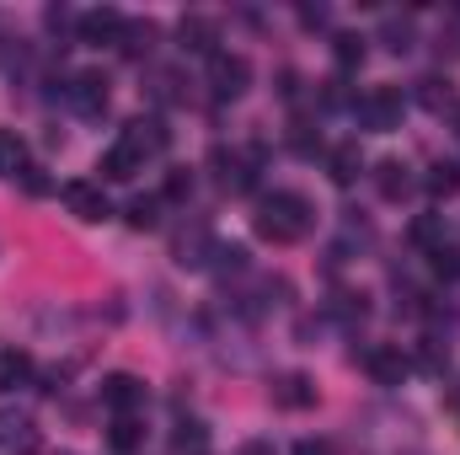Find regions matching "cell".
<instances>
[{
	"label": "cell",
	"mask_w": 460,
	"mask_h": 455,
	"mask_svg": "<svg viewBox=\"0 0 460 455\" xmlns=\"http://www.w3.org/2000/svg\"><path fill=\"white\" fill-rule=\"evenodd\" d=\"M22 183H27V193H49V177L38 166H22Z\"/></svg>",
	"instance_id": "4316f807"
},
{
	"label": "cell",
	"mask_w": 460,
	"mask_h": 455,
	"mask_svg": "<svg viewBox=\"0 0 460 455\" xmlns=\"http://www.w3.org/2000/svg\"><path fill=\"white\" fill-rule=\"evenodd\" d=\"M102 402L113 407L118 418H123V413H134V407L145 402V380H139V375H123V370H118V375H108V380H102Z\"/></svg>",
	"instance_id": "52a82bcc"
},
{
	"label": "cell",
	"mask_w": 460,
	"mask_h": 455,
	"mask_svg": "<svg viewBox=\"0 0 460 455\" xmlns=\"http://www.w3.org/2000/svg\"><path fill=\"white\" fill-rule=\"evenodd\" d=\"M402 108H407L402 86H375V92H364V97L353 103L358 123H364V129H375V134H391V129L402 123Z\"/></svg>",
	"instance_id": "7a4b0ae2"
},
{
	"label": "cell",
	"mask_w": 460,
	"mask_h": 455,
	"mask_svg": "<svg viewBox=\"0 0 460 455\" xmlns=\"http://www.w3.org/2000/svg\"><path fill=\"white\" fill-rule=\"evenodd\" d=\"M188 188H193L188 172H172V177H166V199H188Z\"/></svg>",
	"instance_id": "484cf974"
},
{
	"label": "cell",
	"mask_w": 460,
	"mask_h": 455,
	"mask_svg": "<svg viewBox=\"0 0 460 455\" xmlns=\"http://www.w3.org/2000/svg\"><path fill=\"white\" fill-rule=\"evenodd\" d=\"M38 451V424L27 413H0V455H32Z\"/></svg>",
	"instance_id": "8992f818"
},
{
	"label": "cell",
	"mask_w": 460,
	"mask_h": 455,
	"mask_svg": "<svg viewBox=\"0 0 460 455\" xmlns=\"http://www.w3.org/2000/svg\"><path fill=\"white\" fill-rule=\"evenodd\" d=\"M273 402L300 413V407H311V402H316V380H311L305 370H289V375H279V380H273Z\"/></svg>",
	"instance_id": "ba28073f"
},
{
	"label": "cell",
	"mask_w": 460,
	"mask_h": 455,
	"mask_svg": "<svg viewBox=\"0 0 460 455\" xmlns=\"http://www.w3.org/2000/svg\"><path fill=\"white\" fill-rule=\"evenodd\" d=\"M209 81H215V97H241L246 81H252V65H246L241 54H220V49H215V59H209Z\"/></svg>",
	"instance_id": "277c9868"
},
{
	"label": "cell",
	"mask_w": 460,
	"mask_h": 455,
	"mask_svg": "<svg viewBox=\"0 0 460 455\" xmlns=\"http://www.w3.org/2000/svg\"><path fill=\"white\" fill-rule=\"evenodd\" d=\"M118 139L145 161V156H161V150H166V123H161V118H128Z\"/></svg>",
	"instance_id": "5b68a950"
},
{
	"label": "cell",
	"mask_w": 460,
	"mask_h": 455,
	"mask_svg": "<svg viewBox=\"0 0 460 455\" xmlns=\"http://www.w3.org/2000/svg\"><path fill=\"white\" fill-rule=\"evenodd\" d=\"M139 166H145V161H139V156H134L123 139H118V145H108V150H102V161H97V172H102L108 183H128Z\"/></svg>",
	"instance_id": "8fae6325"
},
{
	"label": "cell",
	"mask_w": 460,
	"mask_h": 455,
	"mask_svg": "<svg viewBox=\"0 0 460 455\" xmlns=\"http://www.w3.org/2000/svg\"><path fill=\"white\" fill-rule=\"evenodd\" d=\"M311 230V204L300 199V193H273V199H262V210H257V236H268V241H300Z\"/></svg>",
	"instance_id": "6da1fadb"
},
{
	"label": "cell",
	"mask_w": 460,
	"mask_h": 455,
	"mask_svg": "<svg viewBox=\"0 0 460 455\" xmlns=\"http://www.w3.org/2000/svg\"><path fill=\"white\" fill-rule=\"evenodd\" d=\"M358 166H364V161H358V145H338V150L327 156V172H332V183H343V188L358 177Z\"/></svg>",
	"instance_id": "2e32d148"
},
{
	"label": "cell",
	"mask_w": 460,
	"mask_h": 455,
	"mask_svg": "<svg viewBox=\"0 0 460 455\" xmlns=\"http://www.w3.org/2000/svg\"><path fill=\"white\" fill-rule=\"evenodd\" d=\"M429 188H434V193H456L460 188V166H434V172H429Z\"/></svg>",
	"instance_id": "cb8c5ba5"
},
{
	"label": "cell",
	"mask_w": 460,
	"mask_h": 455,
	"mask_svg": "<svg viewBox=\"0 0 460 455\" xmlns=\"http://www.w3.org/2000/svg\"><path fill=\"white\" fill-rule=\"evenodd\" d=\"M418 97H423V108H450V103H456V92H450V81H445V76H429Z\"/></svg>",
	"instance_id": "7402d4cb"
},
{
	"label": "cell",
	"mask_w": 460,
	"mask_h": 455,
	"mask_svg": "<svg viewBox=\"0 0 460 455\" xmlns=\"http://www.w3.org/2000/svg\"><path fill=\"white\" fill-rule=\"evenodd\" d=\"M27 166V150L16 139V129H0V177H16Z\"/></svg>",
	"instance_id": "ac0fdd59"
},
{
	"label": "cell",
	"mask_w": 460,
	"mask_h": 455,
	"mask_svg": "<svg viewBox=\"0 0 460 455\" xmlns=\"http://www.w3.org/2000/svg\"><path fill=\"white\" fill-rule=\"evenodd\" d=\"M118 32H123V16H118L113 5L86 11V16H81V38H86V43H113Z\"/></svg>",
	"instance_id": "7c38bea8"
},
{
	"label": "cell",
	"mask_w": 460,
	"mask_h": 455,
	"mask_svg": "<svg viewBox=\"0 0 460 455\" xmlns=\"http://www.w3.org/2000/svg\"><path fill=\"white\" fill-rule=\"evenodd\" d=\"M70 103H75L81 113H102V108H108V76H97V70L75 76V81H70Z\"/></svg>",
	"instance_id": "9c48e42d"
},
{
	"label": "cell",
	"mask_w": 460,
	"mask_h": 455,
	"mask_svg": "<svg viewBox=\"0 0 460 455\" xmlns=\"http://www.w3.org/2000/svg\"><path fill=\"white\" fill-rule=\"evenodd\" d=\"M364 370H369L380 386H402V380H407V359H402V348H369V353H364Z\"/></svg>",
	"instance_id": "30bf717a"
},
{
	"label": "cell",
	"mask_w": 460,
	"mask_h": 455,
	"mask_svg": "<svg viewBox=\"0 0 460 455\" xmlns=\"http://www.w3.org/2000/svg\"><path fill=\"white\" fill-rule=\"evenodd\" d=\"M385 43H391L396 54L412 49V22H396V16H391V22H385Z\"/></svg>",
	"instance_id": "d4e9b609"
},
{
	"label": "cell",
	"mask_w": 460,
	"mask_h": 455,
	"mask_svg": "<svg viewBox=\"0 0 460 455\" xmlns=\"http://www.w3.org/2000/svg\"><path fill=\"white\" fill-rule=\"evenodd\" d=\"M65 204H70V215H75V220H92V226L113 215V204H108L102 183H86V177H81V183H65Z\"/></svg>",
	"instance_id": "3957f363"
},
{
	"label": "cell",
	"mask_w": 460,
	"mask_h": 455,
	"mask_svg": "<svg viewBox=\"0 0 460 455\" xmlns=\"http://www.w3.org/2000/svg\"><path fill=\"white\" fill-rule=\"evenodd\" d=\"M407 172H412V166H402V161H380V166H375V188H380V199H402V193L412 188Z\"/></svg>",
	"instance_id": "4fadbf2b"
},
{
	"label": "cell",
	"mask_w": 460,
	"mask_h": 455,
	"mask_svg": "<svg viewBox=\"0 0 460 455\" xmlns=\"http://www.w3.org/2000/svg\"><path fill=\"white\" fill-rule=\"evenodd\" d=\"M332 54H338V65H343V70L364 65V38H358V32H338V38H332Z\"/></svg>",
	"instance_id": "44dd1931"
},
{
	"label": "cell",
	"mask_w": 460,
	"mask_h": 455,
	"mask_svg": "<svg viewBox=\"0 0 460 455\" xmlns=\"http://www.w3.org/2000/svg\"><path fill=\"white\" fill-rule=\"evenodd\" d=\"M155 210H161V199H134V204H128V226L150 230V226H155Z\"/></svg>",
	"instance_id": "603a6c76"
},
{
	"label": "cell",
	"mask_w": 460,
	"mask_h": 455,
	"mask_svg": "<svg viewBox=\"0 0 460 455\" xmlns=\"http://www.w3.org/2000/svg\"><path fill=\"white\" fill-rule=\"evenodd\" d=\"M108 445H113V451H139V445H145V429H139V418H134V413L113 418V429H108Z\"/></svg>",
	"instance_id": "9a60e30c"
},
{
	"label": "cell",
	"mask_w": 460,
	"mask_h": 455,
	"mask_svg": "<svg viewBox=\"0 0 460 455\" xmlns=\"http://www.w3.org/2000/svg\"><path fill=\"white\" fill-rule=\"evenodd\" d=\"M412 241L429 246V252H439L445 246V215H418L412 220Z\"/></svg>",
	"instance_id": "d6986e66"
},
{
	"label": "cell",
	"mask_w": 460,
	"mask_h": 455,
	"mask_svg": "<svg viewBox=\"0 0 460 455\" xmlns=\"http://www.w3.org/2000/svg\"><path fill=\"white\" fill-rule=\"evenodd\" d=\"M27 375H32V353L27 348H5L0 353V391H16Z\"/></svg>",
	"instance_id": "5bb4252c"
},
{
	"label": "cell",
	"mask_w": 460,
	"mask_h": 455,
	"mask_svg": "<svg viewBox=\"0 0 460 455\" xmlns=\"http://www.w3.org/2000/svg\"><path fill=\"white\" fill-rule=\"evenodd\" d=\"M182 43L215 59V22H204V16H188V22H182Z\"/></svg>",
	"instance_id": "e0dca14e"
},
{
	"label": "cell",
	"mask_w": 460,
	"mask_h": 455,
	"mask_svg": "<svg viewBox=\"0 0 460 455\" xmlns=\"http://www.w3.org/2000/svg\"><path fill=\"white\" fill-rule=\"evenodd\" d=\"M123 54H139V49H150L155 43V22H123Z\"/></svg>",
	"instance_id": "ffe728a7"
},
{
	"label": "cell",
	"mask_w": 460,
	"mask_h": 455,
	"mask_svg": "<svg viewBox=\"0 0 460 455\" xmlns=\"http://www.w3.org/2000/svg\"><path fill=\"white\" fill-rule=\"evenodd\" d=\"M295 455H327V451H322V445H300Z\"/></svg>",
	"instance_id": "83f0119b"
}]
</instances>
